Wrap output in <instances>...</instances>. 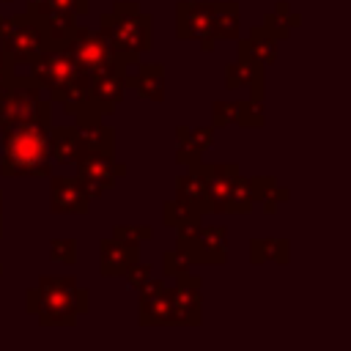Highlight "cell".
Instances as JSON below:
<instances>
[{
	"instance_id": "cell-1",
	"label": "cell",
	"mask_w": 351,
	"mask_h": 351,
	"mask_svg": "<svg viewBox=\"0 0 351 351\" xmlns=\"http://www.w3.org/2000/svg\"><path fill=\"white\" fill-rule=\"evenodd\" d=\"M0 173L5 178H44L52 176L49 123L14 121L0 129Z\"/></svg>"
},
{
	"instance_id": "cell-2",
	"label": "cell",
	"mask_w": 351,
	"mask_h": 351,
	"mask_svg": "<svg viewBox=\"0 0 351 351\" xmlns=\"http://www.w3.org/2000/svg\"><path fill=\"white\" fill-rule=\"evenodd\" d=\"M25 310L41 326H74L90 310V293L80 288L77 277H41L25 293Z\"/></svg>"
},
{
	"instance_id": "cell-3",
	"label": "cell",
	"mask_w": 351,
	"mask_h": 351,
	"mask_svg": "<svg viewBox=\"0 0 351 351\" xmlns=\"http://www.w3.org/2000/svg\"><path fill=\"white\" fill-rule=\"evenodd\" d=\"M99 33L118 58L132 63H137L140 55L151 49V16L134 0H118L112 11L101 14Z\"/></svg>"
},
{
	"instance_id": "cell-4",
	"label": "cell",
	"mask_w": 351,
	"mask_h": 351,
	"mask_svg": "<svg viewBox=\"0 0 351 351\" xmlns=\"http://www.w3.org/2000/svg\"><path fill=\"white\" fill-rule=\"evenodd\" d=\"M14 121L52 123V101L30 74H11L0 85V129Z\"/></svg>"
},
{
	"instance_id": "cell-5",
	"label": "cell",
	"mask_w": 351,
	"mask_h": 351,
	"mask_svg": "<svg viewBox=\"0 0 351 351\" xmlns=\"http://www.w3.org/2000/svg\"><path fill=\"white\" fill-rule=\"evenodd\" d=\"M71 55H74V60H77V66L88 74V77H96V74H104V71H132L137 63H132V60H126V58H118L112 49H110V44L104 41V36L99 33V30H90V27H82V25H77L74 27V33H71V38L63 44Z\"/></svg>"
},
{
	"instance_id": "cell-6",
	"label": "cell",
	"mask_w": 351,
	"mask_h": 351,
	"mask_svg": "<svg viewBox=\"0 0 351 351\" xmlns=\"http://www.w3.org/2000/svg\"><path fill=\"white\" fill-rule=\"evenodd\" d=\"M74 165H77V181L90 200L104 197L118 184V178L126 176V165L115 162L112 151H82Z\"/></svg>"
},
{
	"instance_id": "cell-7",
	"label": "cell",
	"mask_w": 351,
	"mask_h": 351,
	"mask_svg": "<svg viewBox=\"0 0 351 351\" xmlns=\"http://www.w3.org/2000/svg\"><path fill=\"white\" fill-rule=\"evenodd\" d=\"M44 47H47V38L36 16H30L27 11L8 16V30L0 38V52L11 66H30V60Z\"/></svg>"
},
{
	"instance_id": "cell-8",
	"label": "cell",
	"mask_w": 351,
	"mask_h": 351,
	"mask_svg": "<svg viewBox=\"0 0 351 351\" xmlns=\"http://www.w3.org/2000/svg\"><path fill=\"white\" fill-rule=\"evenodd\" d=\"M85 74L74 55L66 47H44L33 60H30V77L49 93L60 90L63 85H69L74 77Z\"/></svg>"
},
{
	"instance_id": "cell-9",
	"label": "cell",
	"mask_w": 351,
	"mask_h": 351,
	"mask_svg": "<svg viewBox=\"0 0 351 351\" xmlns=\"http://www.w3.org/2000/svg\"><path fill=\"white\" fill-rule=\"evenodd\" d=\"M176 36L184 41H197L203 52H214L217 33H214V3L186 0L176 5Z\"/></svg>"
},
{
	"instance_id": "cell-10",
	"label": "cell",
	"mask_w": 351,
	"mask_h": 351,
	"mask_svg": "<svg viewBox=\"0 0 351 351\" xmlns=\"http://www.w3.org/2000/svg\"><path fill=\"white\" fill-rule=\"evenodd\" d=\"M203 280L192 271H184L176 277V285H170V315L167 326H200L203 321Z\"/></svg>"
},
{
	"instance_id": "cell-11",
	"label": "cell",
	"mask_w": 351,
	"mask_h": 351,
	"mask_svg": "<svg viewBox=\"0 0 351 351\" xmlns=\"http://www.w3.org/2000/svg\"><path fill=\"white\" fill-rule=\"evenodd\" d=\"M192 263L222 266L228 261V225H200L195 241L184 247Z\"/></svg>"
},
{
	"instance_id": "cell-12",
	"label": "cell",
	"mask_w": 351,
	"mask_h": 351,
	"mask_svg": "<svg viewBox=\"0 0 351 351\" xmlns=\"http://www.w3.org/2000/svg\"><path fill=\"white\" fill-rule=\"evenodd\" d=\"M140 313L137 324L140 326H167L170 315V285L165 280H145L140 288Z\"/></svg>"
},
{
	"instance_id": "cell-13",
	"label": "cell",
	"mask_w": 351,
	"mask_h": 351,
	"mask_svg": "<svg viewBox=\"0 0 351 351\" xmlns=\"http://www.w3.org/2000/svg\"><path fill=\"white\" fill-rule=\"evenodd\" d=\"M126 96V71H104L90 77V101L96 115H112Z\"/></svg>"
},
{
	"instance_id": "cell-14",
	"label": "cell",
	"mask_w": 351,
	"mask_h": 351,
	"mask_svg": "<svg viewBox=\"0 0 351 351\" xmlns=\"http://www.w3.org/2000/svg\"><path fill=\"white\" fill-rule=\"evenodd\" d=\"M49 211L52 214H88L90 197L82 192L77 176H55L49 189Z\"/></svg>"
},
{
	"instance_id": "cell-15",
	"label": "cell",
	"mask_w": 351,
	"mask_h": 351,
	"mask_svg": "<svg viewBox=\"0 0 351 351\" xmlns=\"http://www.w3.org/2000/svg\"><path fill=\"white\" fill-rule=\"evenodd\" d=\"M197 170L206 178L211 214H225V197H228V189H230L233 178L239 176V165L236 162H211V165L197 162Z\"/></svg>"
},
{
	"instance_id": "cell-16",
	"label": "cell",
	"mask_w": 351,
	"mask_h": 351,
	"mask_svg": "<svg viewBox=\"0 0 351 351\" xmlns=\"http://www.w3.org/2000/svg\"><path fill=\"white\" fill-rule=\"evenodd\" d=\"M74 129L80 137L82 151H115V129L104 123L101 115H77Z\"/></svg>"
},
{
	"instance_id": "cell-17",
	"label": "cell",
	"mask_w": 351,
	"mask_h": 351,
	"mask_svg": "<svg viewBox=\"0 0 351 351\" xmlns=\"http://www.w3.org/2000/svg\"><path fill=\"white\" fill-rule=\"evenodd\" d=\"M49 101H52V104H60L63 112H69L71 118L93 112V101H90V77H88V74L74 77L69 85H63L60 90L49 93ZM93 115H96V112H93Z\"/></svg>"
},
{
	"instance_id": "cell-18",
	"label": "cell",
	"mask_w": 351,
	"mask_h": 351,
	"mask_svg": "<svg viewBox=\"0 0 351 351\" xmlns=\"http://www.w3.org/2000/svg\"><path fill=\"white\" fill-rule=\"evenodd\" d=\"M126 88H134V93L143 101H162L165 99V69L159 63H137L134 74H126Z\"/></svg>"
},
{
	"instance_id": "cell-19",
	"label": "cell",
	"mask_w": 351,
	"mask_h": 351,
	"mask_svg": "<svg viewBox=\"0 0 351 351\" xmlns=\"http://www.w3.org/2000/svg\"><path fill=\"white\" fill-rule=\"evenodd\" d=\"M140 258V247H129L112 236L99 241V271L101 277H121L123 269Z\"/></svg>"
},
{
	"instance_id": "cell-20",
	"label": "cell",
	"mask_w": 351,
	"mask_h": 351,
	"mask_svg": "<svg viewBox=\"0 0 351 351\" xmlns=\"http://www.w3.org/2000/svg\"><path fill=\"white\" fill-rule=\"evenodd\" d=\"M277 38L271 33H266L261 25H255L250 30V36L244 41H239V60H250V63H258V66H271L277 60Z\"/></svg>"
},
{
	"instance_id": "cell-21",
	"label": "cell",
	"mask_w": 351,
	"mask_h": 351,
	"mask_svg": "<svg viewBox=\"0 0 351 351\" xmlns=\"http://www.w3.org/2000/svg\"><path fill=\"white\" fill-rule=\"evenodd\" d=\"M266 69L250 60H233L225 66V88L236 90V88H250V96H261L266 99Z\"/></svg>"
},
{
	"instance_id": "cell-22",
	"label": "cell",
	"mask_w": 351,
	"mask_h": 351,
	"mask_svg": "<svg viewBox=\"0 0 351 351\" xmlns=\"http://www.w3.org/2000/svg\"><path fill=\"white\" fill-rule=\"evenodd\" d=\"M80 154H82V145H80L74 123H69V126L66 123L63 126H52L49 123V156H52V162L74 165Z\"/></svg>"
},
{
	"instance_id": "cell-23",
	"label": "cell",
	"mask_w": 351,
	"mask_h": 351,
	"mask_svg": "<svg viewBox=\"0 0 351 351\" xmlns=\"http://www.w3.org/2000/svg\"><path fill=\"white\" fill-rule=\"evenodd\" d=\"M176 197H184V200L195 203V206L200 208V214H211L206 178H203V173L197 170V165H189V170L178 178V184H176Z\"/></svg>"
},
{
	"instance_id": "cell-24",
	"label": "cell",
	"mask_w": 351,
	"mask_h": 351,
	"mask_svg": "<svg viewBox=\"0 0 351 351\" xmlns=\"http://www.w3.org/2000/svg\"><path fill=\"white\" fill-rule=\"evenodd\" d=\"M250 261L255 266L263 263H288V239H252L250 241Z\"/></svg>"
},
{
	"instance_id": "cell-25",
	"label": "cell",
	"mask_w": 351,
	"mask_h": 351,
	"mask_svg": "<svg viewBox=\"0 0 351 351\" xmlns=\"http://www.w3.org/2000/svg\"><path fill=\"white\" fill-rule=\"evenodd\" d=\"M299 25H302V14L291 11V5H288L285 0H280L277 8L263 16V25H261V27H263L266 33H271L277 41H282V38H288L291 27H299Z\"/></svg>"
},
{
	"instance_id": "cell-26",
	"label": "cell",
	"mask_w": 351,
	"mask_h": 351,
	"mask_svg": "<svg viewBox=\"0 0 351 351\" xmlns=\"http://www.w3.org/2000/svg\"><path fill=\"white\" fill-rule=\"evenodd\" d=\"M266 99L261 96H250L244 101H233V126H244V129H258L266 123Z\"/></svg>"
},
{
	"instance_id": "cell-27",
	"label": "cell",
	"mask_w": 351,
	"mask_h": 351,
	"mask_svg": "<svg viewBox=\"0 0 351 351\" xmlns=\"http://www.w3.org/2000/svg\"><path fill=\"white\" fill-rule=\"evenodd\" d=\"M239 5L236 3H214V33L217 41H233L239 38Z\"/></svg>"
},
{
	"instance_id": "cell-28",
	"label": "cell",
	"mask_w": 351,
	"mask_h": 351,
	"mask_svg": "<svg viewBox=\"0 0 351 351\" xmlns=\"http://www.w3.org/2000/svg\"><path fill=\"white\" fill-rule=\"evenodd\" d=\"M252 189H250V178H241L236 176L230 189H228V197H225V214H250L252 211Z\"/></svg>"
},
{
	"instance_id": "cell-29",
	"label": "cell",
	"mask_w": 351,
	"mask_h": 351,
	"mask_svg": "<svg viewBox=\"0 0 351 351\" xmlns=\"http://www.w3.org/2000/svg\"><path fill=\"white\" fill-rule=\"evenodd\" d=\"M200 217H203L200 208H197L195 203L184 200V197H173V200H167V203L162 206V222H165L167 228H176V225H181V222L200 219Z\"/></svg>"
},
{
	"instance_id": "cell-30",
	"label": "cell",
	"mask_w": 351,
	"mask_h": 351,
	"mask_svg": "<svg viewBox=\"0 0 351 351\" xmlns=\"http://www.w3.org/2000/svg\"><path fill=\"white\" fill-rule=\"evenodd\" d=\"M176 137H178V148H176V162L178 165H197L200 162V156H203V151L192 143V137H189V126H178L176 129Z\"/></svg>"
},
{
	"instance_id": "cell-31",
	"label": "cell",
	"mask_w": 351,
	"mask_h": 351,
	"mask_svg": "<svg viewBox=\"0 0 351 351\" xmlns=\"http://www.w3.org/2000/svg\"><path fill=\"white\" fill-rule=\"evenodd\" d=\"M189 269H192V258L181 247L162 252V271H165V277H178V274H184Z\"/></svg>"
},
{
	"instance_id": "cell-32",
	"label": "cell",
	"mask_w": 351,
	"mask_h": 351,
	"mask_svg": "<svg viewBox=\"0 0 351 351\" xmlns=\"http://www.w3.org/2000/svg\"><path fill=\"white\" fill-rule=\"evenodd\" d=\"M154 236V230L148 225H115L112 228V239L129 244V247H140V241H148Z\"/></svg>"
},
{
	"instance_id": "cell-33",
	"label": "cell",
	"mask_w": 351,
	"mask_h": 351,
	"mask_svg": "<svg viewBox=\"0 0 351 351\" xmlns=\"http://www.w3.org/2000/svg\"><path fill=\"white\" fill-rule=\"evenodd\" d=\"M49 258L55 263H77V241L74 239H52L49 241Z\"/></svg>"
},
{
	"instance_id": "cell-34",
	"label": "cell",
	"mask_w": 351,
	"mask_h": 351,
	"mask_svg": "<svg viewBox=\"0 0 351 351\" xmlns=\"http://www.w3.org/2000/svg\"><path fill=\"white\" fill-rule=\"evenodd\" d=\"M121 277L126 280V288H129V291H137L145 280H151V277H154V271H151V266H148V263H143V261L137 258V261H132V263L123 269V274H121Z\"/></svg>"
},
{
	"instance_id": "cell-35",
	"label": "cell",
	"mask_w": 351,
	"mask_h": 351,
	"mask_svg": "<svg viewBox=\"0 0 351 351\" xmlns=\"http://www.w3.org/2000/svg\"><path fill=\"white\" fill-rule=\"evenodd\" d=\"M233 123V101H214L211 104V126L222 129Z\"/></svg>"
},
{
	"instance_id": "cell-36",
	"label": "cell",
	"mask_w": 351,
	"mask_h": 351,
	"mask_svg": "<svg viewBox=\"0 0 351 351\" xmlns=\"http://www.w3.org/2000/svg\"><path fill=\"white\" fill-rule=\"evenodd\" d=\"M274 178L271 176H261V178H250V189H252V203H266L271 189H274Z\"/></svg>"
},
{
	"instance_id": "cell-37",
	"label": "cell",
	"mask_w": 351,
	"mask_h": 351,
	"mask_svg": "<svg viewBox=\"0 0 351 351\" xmlns=\"http://www.w3.org/2000/svg\"><path fill=\"white\" fill-rule=\"evenodd\" d=\"M214 126H200V129H189V137H192V143L206 154L211 145H214Z\"/></svg>"
},
{
	"instance_id": "cell-38",
	"label": "cell",
	"mask_w": 351,
	"mask_h": 351,
	"mask_svg": "<svg viewBox=\"0 0 351 351\" xmlns=\"http://www.w3.org/2000/svg\"><path fill=\"white\" fill-rule=\"evenodd\" d=\"M288 197H291V192H288L285 186H277V184H274V189H271V195H269V200L263 203V211H269V214H274L280 203H288Z\"/></svg>"
},
{
	"instance_id": "cell-39",
	"label": "cell",
	"mask_w": 351,
	"mask_h": 351,
	"mask_svg": "<svg viewBox=\"0 0 351 351\" xmlns=\"http://www.w3.org/2000/svg\"><path fill=\"white\" fill-rule=\"evenodd\" d=\"M55 8H66V11H71V14H77V16H82V14H88L90 11V0H49Z\"/></svg>"
},
{
	"instance_id": "cell-40",
	"label": "cell",
	"mask_w": 351,
	"mask_h": 351,
	"mask_svg": "<svg viewBox=\"0 0 351 351\" xmlns=\"http://www.w3.org/2000/svg\"><path fill=\"white\" fill-rule=\"evenodd\" d=\"M8 77H11V63H8V60H5V55L0 52V85H3Z\"/></svg>"
},
{
	"instance_id": "cell-41",
	"label": "cell",
	"mask_w": 351,
	"mask_h": 351,
	"mask_svg": "<svg viewBox=\"0 0 351 351\" xmlns=\"http://www.w3.org/2000/svg\"><path fill=\"white\" fill-rule=\"evenodd\" d=\"M5 30H8V16H0V38L5 36Z\"/></svg>"
},
{
	"instance_id": "cell-42",
	"label": "cell",
	"mask_w": 351,
	"mask_h": 351,
	"mask_svg": "<svg viewBox=\"0 0 351 351\" xmlns=\"http://www.w3.org/2000/svg\"><path fill=\"white\" fill-rule=\"evenodd\" d=\"M0 236H3V192H0Z\"/></svg>"
},
{
	"instance_id": "cell-43",
	"label": "cell",
	"mask_w": 351,
	"mask_h": 351,
	"mask_svg": "<svg viewBox=\"0 0 351 351\" xmlns=\"http://www.w3.org/2000/svg\"><path fill=\"white\" fill-rule=\"evenodd\" d=\"M3 3H14V0H3Z\"/></svg>"
},
{
	"instance_id": "cell-44",
	"label": "cell",
	"mask_w": 351,
	"mask_h": 351,
	"mask_svg": "<svg viewBox=\"0 0 351 351\" xmlns=\"http://www.w3.org/2000/svg\"><path fill=\"white\" fill-rule=\"evenodd\" d=\"M0 274H3V266H0Z\"/></svg>"
}]
</instances>
